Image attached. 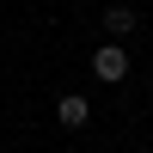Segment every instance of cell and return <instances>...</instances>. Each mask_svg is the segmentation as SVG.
Segmentation results:
<instances>
[{
    "mask_svg": "<svg viewBox=\"0 0 153 153\" xmlns=\"http://www.w3.org/2000/svg\"><path fill=\"white\" fill-rule=\"evenodd\" d=\"M92 80H104V86L129 80V49H123V43H98L92 49Z\"/></svg>",
    "mask_w": 153,
    "mask_h": 153,
    "instance_id": "cell-1",
    "label": "cell"
},
{
    "mask_svg": "<svg viewBox=\"0 0 153 153\" xmlns=\"http://www.w3.org/2000/svg\"><path fill=\"white\" fill-rule=\"evenodd\" d=\"M55 117H61V129H86V123H92V98H86V92H68L55 104Z\"/></svg>",
    "mask_w": 153,
    "mask_h": 153,
    "instance_id": "cell-2",
    "label": "cell"
},
{
    "mask_svg": "<svg viewBox=\"0 0 153 153\" xmlns=\"http://www.w3.org/2000/svg\"><path fill=\"white\" fill-rule=\"evenodd\" d=\"M104 31H110V37H129V31H135V12H129V6H110V12H104Z\"/></svg>",
    "mask_w": 153,
    "mask_h": 153,
    "instance_id": "cell-3",
    "label": "cell"
}]
</instances>
